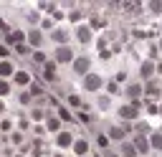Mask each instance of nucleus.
<instances>
[{"label": "nucleus", "instance_id": "obj_8", "mask_svg": "<svg viewBox=\"0 0 162 157\" xmlns=\"http://www.w3.org/2000/svg\"><path fill=\"white\" fill-rule=\"evenodd\" d=\"M10 71H13L10 63H0V74H10Z\"/></svg>", "mask_w": 162, "mask_h": 157}, {"label": "nucleus", "instance_id": "obj_10", "mask_svg": "<svg viewBox=\"0 0 162 157\" xmlns=\"http://www.w3.org/2000/svg\"><path fill=\"white\" fill-rule=\"evenodd\" d=\"M152 145L154 147H162V137H160V134H154V137H152Z\"/></svg>", "mask_w": 162, "mask_h": 157}, {"label": "nucleus", "instance_id": "obj_1", "mask_svg": "<svg viewBox=\"0 0 162 157\" xmlns=\"http://www.w3.org/2000/svg\"><path fill=\"white\" fill-rule=\"evenodd\" d=\"M15 81H18V84H23V86H25V84L31 81V76H28V74H23V71H20V74H15Z\"/></svg>", "mask_w": 162, "mask_h": 157}, {"label": "nucleus", "instance_id": "obj_3", "mask_svg": "<svg viewBox=\"0 0 162 157\" xmlns=\"http://www.w3.org/2000/svg\"><path fill=\"white\" fill-rule=\"evenodd\" d=\"M71 58V51H68V48H61L58 51V61H68Z\"/></svg>", "mask_w": 162, "mask_h": 157}, {"label": "nucleus", "instance_id": "obj_9", "mask_svg": "<svg viewBox=\"0 0 162 157\" xmlns=\"http://www.w3.org/2000/svg\"><path fill=\"white\" fill-rule=\"evenodd\" d=\"M20 38H23V33H10V43H18Z\"/></svg>", "mask_w": 162, "mask_h": 157}, {"label": "nucleus", "instance_id": "obj_6", "mask_svg": "<svg viewBox=\"0 0 162 157\" xmlns=\"http://www.w3.org/2000/svg\"><path fill=\"white\" fill-rule=\"evenodd\" d=\"M68 142H71V134H61V137H58V145L61 147H66Z\"/></svg>", "mask_w": 162, "mask_h": 157}, {"label": "nucleus", "instance_id": "obj_7", "mask_svg": "<svg viewBox=\"0 0 162 157\" xmlns=\"http://www.w3.org/2000/svg\"><path fill=\"white\" fill-rule=\"evenodd\" d=\"M76 152H79V155L86 152V142H76Z\"/></svg>", "mask_w": 162, "mask_h": 157}, {"label": "nucleus", "instance_id": "obj_11", "mask_svg": "<svg viewBox=\"0 0 162 157\" xmlns=\"http://www.w3.org/2000/svg\"><path fill=\"white\" fill-rule=\"evenodd\" d=\"M79 38H81V41L89 38V31H86V28H81V31H79Z\"/></svg>", "mask_w": 162, "mask_h": 157}, {"label": "nucleus", "instance_id": "obj_4", "mask_svg": "<svg viewBox=\"0 0 162 157\" xmlns=\"http://www.w3.org/2000/svg\"><path fill=\"white\" fill-rule=\"evenodd\" d=\"M137 114V106H127V109H122V117H134Z\"/></svg>", "mask_w": 162, "mask_h": 157}, {"label": "nucleus", "instance_id": "obj_13", "mask_svg": "<svg viewBox=\"0 0 162 157\" xmlns=\"http://www.w3.org/2000/svg\"><path fill=\"white\" fill-rule=\"evenodd\" d=\"M0 94H8V84L5 81H0Z\"/></svg>", "mask_w": 162, "mask_h": 157}, {"label": "nucleus", "instance_id": "obj_5", "mask_svg": "<svg viewBox=\"0 0 162 157\" xmlns=\"http://www.w3.org/2000/svg\"><path fill=\"white\" fill-rule=\"evenodd\" d=\"M86 66H89L86 58H79V61H76V71H86Z\"/></svg>", "mask_w": 162, "mask_h": 157}, {"label": "nucleus", "instance_id": "obj_2", "mask_svg": "<svg viewBox=\"0 0 162 157\" xmlns=\"http://www.w3.org/2000/svg\"><path fill=\"white\" fill-rule=\"evenodd\" d=\"M86 86H89V89H99V78H96V76H89V78H86Z\"/></svg>", "mask_w": 162, "mask_h": 157}, {"label": "nucleus", "instance_id": "obj_12", "mask_svg": "<svg viewBox=\"0 0 162 157\" xmlns=\"http://www.w3.org/2000/svg\"><path fill=\"white\" fill-rule=\"evenodd\" d=\"M137 149H147V142L144 139H137Z\"/></svg>", "mask_w": 162, "mask_h": 157}]
</instances>
